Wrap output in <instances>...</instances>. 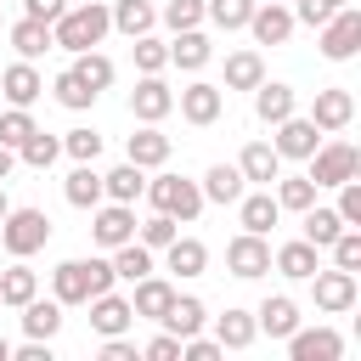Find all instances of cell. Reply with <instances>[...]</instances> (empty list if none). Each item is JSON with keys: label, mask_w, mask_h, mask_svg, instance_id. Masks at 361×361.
I'll list each match as a JSON object with an SVG mask.
<instances>
[{"label": "cell", "mask_w": 361, "mask_h": 361, "mask_svg": "<svg viewBox=\"0 0 361 361\" xmlns=\"http://www.w3.org/2000/svg\"><path fill=\"white\" fill-rule=\"evenodd\" d=\"M107 28H113V17H107V6L102 0H79V6H68L56 23H51V45H62V51H96L102 39H107Z\"/></svg>", "instance_id": "cell-1"}, {"label": "cell", "mask_w": 361, "mask_h": 361, "mask_svg": "<svg viewBox=\"0 0 361 361\" xmlns=\"http://www.w3.org/2000/svg\"><path fill=\"white\" fill-rule=\"evenodd\" d=\"M118 276H113V259H62L51 271V288H56V305H85L96 293H107Z\"/></svg>", "instance_id": "cell-2"}, {"label": "cell", "mask_w": 361, "mask_h": 361, "mask_svg": "<svg viewBox=\"0 0 361 361\" xmlns=\"http://www.w3.org/2000/svg\"><path fill=\"white\" fill-rule=\"evenodd\" d=\"M147 203H152L158 214H175V220L186 226V220L203 214V186L186 180V175H158V180H147Z\"/></svg>", "instance_id": "cell-3"}, {"label": "cell", "mask_w": 361, "mask_h": 361, "mask_svg": "<svg viewBox=\"0 0 361 361\" xmlns=\"http://www.w3.org/2000/svg\"><path fill=\"white\" fill-rule=\"evenodd\" d=\"M0 243H6L11 259L39 254V248L51 243V220H45V209H6V220H0Z\"/></svg>", "instance_id": "cell-4"}, {"label": "cell", "mask_w": 361, "mask_h": 361, "mask_svg": "<svg viewBox=\"0 0 361 361\" xmlns=\"http://www.w3.org/2000/svg\"><path fill=\"white\" fill-rule=\"evenodd\" d=\"M355 175H361V152H355L350 141H327V147L310 152V180H316V186H344V180H355Z\"/></svg>", "instance_id": "cell-5"}, {"label": "cell", "mask_w": 361, "mask_h": 361, "mask_svg": "<svg viewBox=\"0 0 361 361\" xmlns=\"http://www.w3.org/2000/svg\"><path fill=\"white\" fill-rule=\"evenodd\" d=\"M361 51V11L355 6H338L327 23H322V56L327 62H350Z\"/></svg>", "instance_id": "cell-6"}, {"label": "cell", "mask_w": 361, "mask_h": 361, "mask_svg": "<svg viewBox=\"0 0 361 361\" xmlns=\"http://www.w3.org/2000/svg\"><path fill=\"white\" fill-rule=\"evenodd\" d=\"M226 271H231V276H243V282L265 276V271H271V243H265L259 231L231 237V243H226Z\"/></svg>", "instance_id": "cell-7"}, {"label": "cell", "mask_w": 361, "mask_h": 361, "mask_svg": "<svg viewBox=\"0 0 361 361\" xmlns=\"http://www.w3.org/2000/svg\"><path fill=\"white\" fill-rule=\"evenodd\" d=\"M130 113H135L141 124H158V118L175 113V90H169L158 73H141V85L130 90Z\"/></svg>", "instance_id": "cell-8"}, {"label": "cell", "mask_w": 361, "mask_h": 361, "mask_svg": "<svg viewBox=\"0 0 361 361\" xmlns=\"http://www.w3.org/2000/svg\"><path fill=\"white\" fill-rule=\"evenodd\" d=\"M175 107H180V118H186V124H214V118H220V107H226V90H220V85H209V79H192V85L175 96Z\"/></svg>", "instance_id": "cell-9"}, {"label": "cell", "mask_w": 361, "mask_h": 361, "mask_svg": "<svg viewBox=\"0 0 361 361\" xmlns=\"http://www.w3.org/2000/svg\"><path fill=\"white\" fill-rule=\"evenodd\" d=\"M90 214H96V220H90V237H96L102 248H118V243L135 237V209H130V203H96Z\"/></svg>", "instance_id": "cell-10"}, {"label": "cell", "mask_w": 361, "mask_h": 361, "mask_svg": "<svg viewBox=\"0 0 361 361\" xmlns=\"http://www.w3.org/2000/svg\"><path fill=\"white\" fill-rule=\"evenodd\" d=\"M310 282H316V310H327V316H338V310H350L355 305V271H310Z\"/></svg>", "instance_id": "cell-11"}, {"label": "cell", "mask_w": 361, "mask_h": 361, "mask_svg": "<svg viewBox=\"0 0 361 361\" xmlns=\"http://www.w3.org/2000/svg\"><path fill=\"white\" fill-rule=\"evenodd\" d=\"M288 355H293V361H338V355H344V338H338L333 327H305V333L293 327V333H288Z\"/></svg>", "instance_id": "cell-12"}, {"label": "cell", "mask_w": 361, "mask_h": 361, "mask_svg": "<svg viewBox=\"0 0 361 361\" xmlns=\"http://www.w3.org/2000/svg\"><path fill=\"white\" fill-rule=\"evenodd\" d=\"M350 118H355V96H350V90H338V85H333V90H316V102H310V124H316L322 135L344 130Z\"/></svg>", "instance_id": "cell-13"}, {"label": "cell", "mask_w": 361, "mask_h": 361, "mask_svg": "<svg viewBox=\"0 0 361 361\" xmlns=\"http://www.w3.org/2000/svg\"><path fill=\"white\" fill-rule=\"evenodd\" d=\"M271 147H276L282 158H310V152L322 147V130L310 124V113H305V118H299V113H288V118L276 124V141H271Z\"/></svg>", "instance_id": "cell-14"}, {"label": "cell", "mask_w": 361, "mask_h": 361, "mask_svg": "<svg viewBox=\"0 0 361 361\" xmlns=\"http://www.w3.org/2000/svg\"><path fill=\"white\" fill-rule=\"evenodd\" d=\"M39 90H45V79H39V68H34V62H11V68L0 73V96H6L11 107H34V102H39Z\"/></svg>", "instance_id": "cell-15"}, {"label": "cell", "mask_w": 361, "mask_h": 361, "mask_svg": "<svg viewBox=\"0 0 361 361\" xmlns=\"http://www.w3.org/2000/svg\"><path fill=\"white\" fill-rule=\"evenodd\" d=\"M85 305H90V327H96L102 338H113V333H124V327L135 322L130 299H118L113 288H107V293H96V299H85Z\"/></svg>", "instance_id": "cell-16"}, {"label": "cell", "mask_w": 361, "mask_h": 361, "mask_svg": "<svg viewBox=\"0 0 361 361\" xmlns=\"http://www.w3.org/2000/svg\"><path fill=\"white\" fill-rule=\"evenodd\" d=\"M124 158H130L135 169H158V164H169V135H164L158 124H141V130L130 135Z\"/></svg>", "instance_id": "cell-17"}, {"label": "cell", "mask_w": 361, "mask_h": 361, "mask_svg": "<svg viewBox=\"0 0 361 361\" xmlns=\"http://www.w3.org/2000/svg\"><path fill=\"white\" fill-rule=\"evenodd\" d=\"M237 169H243V180L271 186V180L282 175V152H276L271 141H248V147H243V158H237Z\"/></svg>", "instance_id": "cell-18"}, {"label": "cell", "mask_w": 361, "mask_h": 361, "mask_svg": "<svg viewBox=\"0 0 361 361\" xmlns=\"http://www.w3.org/2000/svg\"><path fill=\"white\" fill-rule=\"evenodd\" d=\"M169 305H175V288H169L164 276H152V271H147V276L135 282V293H130V310H135V316H147V322H164V310H169Z\"/></svg>", "instance_id": "cell-19"}, {"label": "cell", "mask_w": 361, "mask_h": 361, "mask_svg": "<svg viewBox=\"0 0 361 361\" xmlns=\"http://www.w3.org/2000/svg\"><path fill=\"white\" fill-rule=\"evenodd\" d=\"M248 28H254L259 45H282V39L293 34V11H282V0H265V6H254Z\"/></svg>", "instance_id": "cell-20"}, {"label": "cell", "mask_w": 361, "mask_h": 361, "mask_svg": "<svg viewBox=\"0 0 361 361\" xmlns=\"http://www.w3.org/2000/svg\"><path fill=\"white\" fill-rule=\"evenodd\" d=\"M254 327H259V333H271V338H288V333L299 327V305H293L288 293H271V299L254 310Z\"/></svg>", "instance_id": "cell-21"}, {"label": "cell", "mask_w": 361, "mask_h": 361, "mask_svg": "<svg viewBox=\"0 0 361 361\" xmlns=\"http://www.w3.org/2000/svg\"><path fill=\"white\" fill-rule=\"evenodd\" d=\"M276 214H282V203H276L271 192H243V197H237V220H243V231H259V237H265V231L276 226Z\"/></svg>", "instance_id": "cell-22"}, {"label": "cell", "mask_w": 361, "mask_h": 361, "mask_svg": "<svg viewBox=\"0 0 361 361\" xmlns=\"http://www.w3.org/2000/svg\"><path fill=\"white\" fill-rule=\"evenodd\" d=\"M209 56H214V45H209V34H203V28H180V34H175V45H169V62H175V68H186V73H197Z\"/></svg>", "instance_id": "cell-23"}, {"label": "cell", "mask_w": 361, "mask_h": 361, "mask_svg": "<svg viewBox=\"0 0 361 361\" xmlns=\"http://www.w3.org/2000/svg\"><path fill=\"white\" fill-rule=\"evenodd\" d=\"M316 254H322V248L299 237V243H282V248L271 254V265H276L282 276H293V282H310V271H316Z\"/></svg>", "instance_id": "cell-24"}, {"label": "cell", "mask_w": 361, "mask_h": 361, "mask_svg": "<svg viewBox=\"0 0 361 361\" xmlns=\"http://www.w3.org/2000/svg\"><path fill=\"white\" fill-rule=\"evenodd\" d=\"M254 113H259L265 124H282V118L293 113V90L276 85V79H259V85H254Z\"/></svg>", "instance_id": "cell-25"}, {"label": "cell", "mask_w": 361, "mask_h": 361, "mask_svg": "<svg viewBox=\"0 0 361 361\" xmlns=\"http://www.w3.org/2000/svg\"><path fill=\"white\" fill-rule=\"evenodd\" d=\"M141 192H147V175H141L130 158H124L118 169H107V175H102V197H113V203H135Z\"/></svg>", "instance_id": "cell-26"}, {"label": "cell", "mask_w": 361, "mask_h": 361, "mask_svg": "<svg viewBox=\"0 0 361 361\" xmlns=\"http://www.w3.org/2000/svg\"><path fill=\"white\" fill-rule=\"evenodd\" d=\"M243 186H248V180H243L237 164H214V169L203 175V203H237Z\"/></svg>", "instance_id": "cell-27"}, {"label": "cell", "mask_w": 361, "mask_h": 361, "mask_svg": "<svg viewBox=\"0 0 361 361\" xmlns=\"http://www.w3.org/2000/svg\"><path fill=\"white\" fill-rule=\"evenodd\" d=\"M56 327H62V305L34 293V299L23 305V333H28V338H56Z\"/></svg>", "instance_id": "cell-28"}, {"label": "cell", "mask_w": 361, "mask_h": 361, "mask_svg": "<svg viewBox=\"0 0 361 361\" xmlns=\"http://www.w3.org/2000/svg\"><path fill=\"white\" fill-rule=\"evenodd\" d=\"M107 17H113V28L118 34H152V23H158V11H152V0H118V6H107Z\"/></svg>", "instance_id": "cell-29"}, {"label": "cell", "mask_w": 361, "mask_h": 361, "mask_svg": "<svg viewBox=\"0 0 361 361\" xmlns=\"http://www.w3.org/2000/svg\"><path fill=\"white\" fill-rule=\"evenodd\" d=\"M164 254H169V271H175V276H203V271H209V248H203L197 237H175Z\"/></svg>", "instance_id": "cell-30"}, {"label": "cell", "mask_w": 361, "mask_h": 361, "mask_svg": "<svg viewBox=\"0 0 361 361\" xmlns=\"http://www.w3.org/2000/svg\"><path fill=\"white\" fill-rule=\"evenodd\" d=\"M147 271H152V248H147V243L130 237V243L113 248V276H118V282H141Z\"/></svg>", "instance_id": "cell-31"}, {"label": "cell", "mask_w": 361, "mask_h": 361, "mask_svg": "<svg viewBox=\"0 0 361 361\" xmlns=\"http://www.w3.org/2000/svg\"><path fill=\"white\" fill-rule=\"evenodd\" d=\"M11 45H17V56H23V62L45 56V51H51V23H34V17L11 23Z\"/></svg>", "instance_id": "cell-32"}, {"label": "cell", "mask_w": 361, "mask_h": 361, "mask_svg": "<svg viewBox=\"0 0 361 361\" xmlns=\"http://www.w3.org/2000/svg\"><path fill=\"white\" fill-rule=\"evenodd\" d=\"M259 79H265L259 51H231V56H226V90H254Z\"/></svg>", "instance_id": "cell-33"}, {"label": "cell", "mask_w": 361, "mask_h": 361, "mask_svg": "<svg viewBox=\"0 0 361 361\" xmlns=\"http://www.w3.org/2000/svg\"><path fill=\"white\" fill-rule=\"evenodd\" d=\"M62 192H68L73 209H96V203H102V175H96L90 164H73V175L62 180Z\"/></svg>", "instance_id": "cell-34"}, {"label": "cell", "mask_w": 361, "mask_h": 361, "mask_svg": "<svg viewBox=\"0 0 361 361\" xmlns=\"http://www.w3.org/2000/svg\"><path fill=\"white\" fill-rule=\"evenodd\" d=\"M203 316H209L203 299H180V293H175V305L164 310V327H169L175 338H192V333H203Z\"/></svg>", "instance_id": "cell-35"}, {"label": "cell", "mask_w": 361, "mask_h": 361, "mask_svg": "<svg viewBox=\"0 0 361 361\" xmlns=\"http://www.w3.org/2000/svg\"><path fill=\"white\" fill-rule=\"evenodd\" d=\"M254 333H259V327H254V316H248V310H226V316L214 322L220 350H248V344H254Z\"/></svg>", "instance_id": "cell-36"}, {"label": "cell", "mask_w": 361, "mask_h": 361, "mask_svg": "<svg viewBox=\"0 0 361 361\" xmlns=\"http://www.w3.org/2000/svg\"><path fill=\"white\" fill-rule=\"evenodd\" d=\"M34 293H39V276H34L23 259H17L11 271H0V305H17V310H23Z\"/></svg>", "instance_id": "cell-37"}, {"label": "cell", "mask_w": 361, "mask_h": 361, "mask_svg": "<svg viewBox=\"0 0 361 361\" xmlns=\"http://www.w3.org/2000/svg\"><path fill=\"white\" fill-rule=\"evenodd\" d=\"M299 214H305V243H316V248H327V243L344 231L338 209H322V203H310V209H299Z\"/></svg>", "instance_id": "cell-38"}, {"label": "cell", "mask_w": 361, "mask_h": 361, "mask_svg": "<svg viewBox=\"0 0 361 361\" xmlns=\"http://www.w3.org/2000/svg\"><path fill=\"white\" fill-rule=\"evenodd\" d=\"M254 6H259V0H203V17H209L214 28H248Z\"/></svg>", "instance_id": "cell-39"}, {"label": "cell", "mask_w": 361, "mask_h": 361, "mask_svg": "<svg viewBox=\"0 0 361 361\" xmlns=\"http://www.w3.org/2000/svg\"><path fill=\"white\" fill-rule=\"evenodd\" d=\"M51 90H56V102H62V107H68V113H85V107H90V102H96V90H90V85H85V79H79V73H73V68H62V73H56V85H51Z\"/></svg>", "instance_id": "cell-40"}, {"label": "cell", "mask_w": 361, "mask_h": 361, "mask_svg": "<svg viewBox=\"0 0 361 361\" xmlns=\"http://www.w3.org/2000/svg\"><path fill=\"white\" fill-rule=\"evenodd\" d=\"M17 158H23L28 169H51V164L62 158V141H56V135H45V130H34V135L17 147Z\"/></svg>", "instance_id": "cell-41"}, {"label": "cell", "mask_w": 361, "mask_h": 361, "mask_svg": "<svg viewBox=\"0 0 361 361\" xmlns=\"http://www.w3.org/2000/svg\"><path fill=\"white\" fill-rule=\"evenodd\" d=\"M316 192H322V186H316L310 175H288V180L276 175V192H271V197H276L282 209H310V203H316Z\"/></svg>", "instance_id": "cell-42"}, {"label": "cell", "mask_w": 361, "mask_h": 361, "mask_svg": "<svg viewBox=\"0 0 361 361\" xmlns=\"http://www.w3.org/2000/svg\"><path fill=\"white\" fill-rule=\"evenodd\" d=\"M73 73H79V79H85V85H90L96 96H102L107 85H113V62H107L102 51H79V62H73Z\"/></svg>", "instance_id": "cell-43"}, {"label": "cell", "mask_w": 361, "mask_h": 361, "mask_svg": "<svg viewBox=\"0 0 361 361\" xmlns=\"http://www.w3.org/2000/svg\"><path fill=\"white\" fill-rule=\"evenodd\" d=\"M34 130H39V124H34V113H28V107H11V113H0V147H11V152H17V147L34 135Z\"/></svg>", "instance_id": "cell-44"}, {"label": "cell", "mask_w": 361, "mask_h": 361, "mask_svg": "<svg viewBox=\"0 0 361 361\" xmlns=\"http://www.w3.org/2000/svg\"><path fill=\"white\" fill-rule=\"evenodd\" d=\"M327 248H333V265L338 271H361V226H344Z\"/></svg>", "instance_id": "cell-45"}, {"label": "cell", "mask_w": 361, "mask_h": 361, "mask_svg": "<svg viewBox=\"0 0 361 361\" xmlns=\"http://www.w3.org/2000/svg\"><path fill=\"white\" fill-rule=\"evenodd\" d=\"M130 51H135V68H141V73H164V68H169V45H158L152 34H135Z\"/></svg>", "instance_id": "cell-46"}, {"label": "cell", "mask_w": 361, "mask_h": 361, "mask_svg": "<svg viewBox=\"0 0 361 361\" xmlns=\"http://www.w3.org/2000/svg\"><path fill=\"white\" fill-rule=\"evenodd\" d=\"M62 152H68L73 164H96V158H102V135H96V130H68V135H62Z\"/></svg>", "instance_id": "cell-47"}, {"label": "cell", "mask_w": 361, "mask_h": 361, "mask_svg": "<svg viewBox=\"0 0 361 361\" xmlns=\"http://www.w3.org/2000/svg\"><path fill=\"white\" fill-rule=\"evenodd\" d=\"M175 237H180V220H175V214H152V220L141 226V237H135V243H147V248H169Z\"/></svg>", "instance_id": "cell-48"}, {"label": "cell", "mask_w": 361, "mask_h": 361, "mask_svg": "<svg viewBox=\"0 0 361 361\" xmlns=\"http://www.w3.org/2000/svg\"><path fill=\"white\" fill-rule=\"evenodd\" d=\"M164 23L180 34V28H197L203 23V0H164Z\"/></svg>", "instance_id": "cell-49"}, {"label": "cell", "mask_w": 361, "mask_h": 361, "mask_svg": "<svg viewBox=\"0 0 361 361\" xmlns=\"http://www.w3.org/2000/svg\"><path fill=\"white\" fill-rule=\"evenodd\" d=\"M338 220L344 226H361V175L338 186Z\"/></svg>", "instance_id": "cell-50"}, {"label": "cell", "mask_w": 361, "mask_h": 361, "mask_svg": "<svg viewBox=\"0 0 361 361\" xmlns=\"http://www.w3.org/2000/svg\"><path fill=\"white\" fill-rule=\"evenodd\" d=\"M141 355H147V361H175V355H180V338H175V333L164 327V333H158V338H152V344H147Z\"/></svg>", "instance_id": "cell-51"}, {"label": "cell", "mask_w": 361, "mask_h": 361, "mask_svg": "<svg viewBox=\"0 0 361 361\" xmlns=\"http://www.w3.org/2000/svg\"><path fill=\"white\" fill-rule=\"evenodd\" d=\"M180 355H186V361H214V355H220V338H197V333H192V338H180Z\"/></svg>", "instance_id": "cell-52"}, {"label": "cell", "mask_w": 361, "mask_h": 361, "mask_svg": "<svg viewBox=\"0 0 361 361\" xmlns=\"http://www.w3.org/2000/svg\"><path fill=\"white\" fill-rule=\"evenodd\" d=\"M338 6H327V0H299V11H293V23H310V28H322L327 17H333Z\"/></svg>", "instance_id": "cell-53"}, {"label": "cell", "mask_w": 361, "mask_h": 361, "mask_svg": "<svg viewBox=\"0 0 361 361\" xmlns=\"http://www.w3.org/2000/svg\"><path fill=\"white\" fill-rule=\"evenodd\" d=\"M68 11V0H23V17H34V23H56Z\"/></svg>", "instance_id": "cell-54"}, {"label": "cell", "mask_w": 361, "mask_h": 361, "mask_svg": "<svg viewBox=\"0 0 361 361\" xmlns=\"http://www.w3.org/2000/svg\"><path fill=\"white\" fill-rule=\"evenodd\" d=\"M102 355H107V361H135V355H141V350H135V344H130V338H124V333H113V338H107V344H102Z\"/></svg>", "instance_id": "cell-55"}, {"label": "cell", "mask_w": 361, "mask_h": 361, "mask_svg": "<svg viewBox=\"0 0 361 361\" xmlns=\"http://www.w3.org/2000/svg\"><path fill=\"white\" fill-rule=\"evenodd\" d=\"M11 164H17V152H11V147H0V180L11 175Z\"/></svg>", "instance_id": "cell-56"}, {"label": "cell", "mask_w": 361, "mask_h": 361, "mask_svg": "<svg viewBox=\"0 0 361 361\" xmlns=\"http://www.w3.org/2000/svg\"><path fill=\"white\" fill-rule=\"evenodd\" d=\"M0 361H11V344H6V338H0Z\"/></svg>", "instance_id": "cell-57"}, {"label": "cell", "mask_w": 361, "mask_h": 361, "mask_svg": "<svg viewBox=\"0 0 361 361\" xmlns=\"http://www.w3.org/2000/svg\"><path fill=\"white\" fill-rule=\"evenodd\" d=\"M6 209H11V203H6V186H0V220H6Z\"/></svg>", "instance_id": "cell-58"}, {"label": "cell", "mask_w": 361, "mask_h": 361, "mask_svg": "<svg viewBox=\"0 0 361 361\" xmlns=\"http://www.w3.org/2000/svg\"><path fill=\"white\" fill-rule=\"evenodd\" d=\"M327 6H350V0H327Z\"/></svg>", "instance_id": "cell-59"}]
</instances>
